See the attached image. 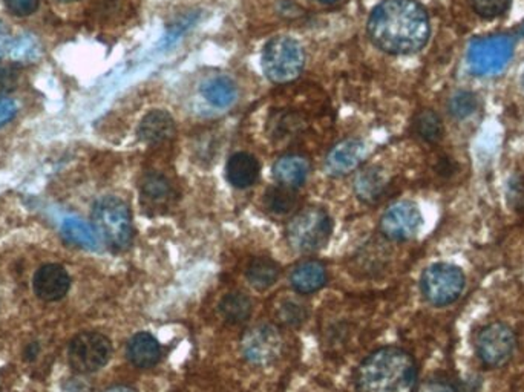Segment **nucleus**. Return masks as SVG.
Returning a JSON list of instances; mask_svg holds the SVG:
<instances>
[{"label": "nucleus", "mask_w": 524, "mask_h": 392, "mask_svg": "<svg viewBox=\"0 0 524 392\" xmlns=\"http://www.w3.org/2000/svg\"><path fill=\"white\" fill-rule=\"evenodd\" d=\"M372 44L388 54H412L430 37V19L416 0H383L368 20Z\"/></svg>", "instance_id": "nucleus-1"}, {"label": "nucleus", "mask_w": 524, "mask_h": 392, "mask_svg": "<svg viewBox=\"0 0 524 392\" xmlns=\"http://www.w3.org/2000/svg\"><path fill=\"white\" fill-rule=\"evenodd\" d=\"M416 387V360L397 347H385L370 354L356 373L358 392H414Z\"/></svg>", "instance_id": "nucleus-2"}, {"label": "nucleus", "mask_w": 524, "mask_h": 392, "mask_svg": "<svg viewBox=\"0 0 524 392\" xmlns=\"http://www.w3.org/2000/svg\"><path fill=\"white\" fill-rule=\"evenodd\" d=\"M93 220L98 236L114 250H126L133 244V215L122 200L115 196L98 200L94 206Z\"/></svg>", "instance_id": "nucleus-3"}, {"label": "nucleus", "mask_w": 524, "mask_h": 392, "mask_svg": "<svg viewBox=\"0 0 524 392\" xmlns=\"http://www.w3.org/2000/svg\"><path fill=\"white\" fill-rule=\"evenodd\" d=\"M333 231V220L319 207L299 211L287 227V240L298 253H314L323 249Z\"/></svg>", "instance_id": "nucleus-4"}, {"label": "nucleus", "mask_w": 524, "mask_h": 392, "mask_svg": "<svg viewBox=\"0 0 524 392\" xmlns=\"http://www.w3.org/2000/svg\"><path fill=\"white\" fill-rule=\"evenodd\" d=\"M305 64L304 49L298 40L278 35L262 49V69L274 83H289L298 79Z\"/></svg>", "instance_id": "nucleus-5"}, {"label": "nucleus", "mask_w": 524, "mask_h": 392, "mask_svg": "<svg viewBox=\"0 0 524 392\" xmlns=\"http://www.w3.org/2000/svg\"><path fill=\"white\" fill-rule=\"evenodd\" d=\"M420 289L430 304L445 307L460 298L465 289V275L456 265L434 264L423 271Z\"/></svg>", "instance_id": "nucleus-6"}, {"label": "nucleus", "mask_w": 524, "mask_h": 392, "mask_svg": "<svg viewBox=\"0 0 524 392\" xmlns=\"http://www.w3.org/2000/svg\"><path fill=\"white\" fill-rule=\"evenodd\" d=\"M113 345L104 334L84 331L69 343V365L75 373L93 374L109 362Z\"/></svg>", "instance_id": "nucleus-7"}, {"label": "nucleus", "mask_w": 524, "mask_h": 392, "mask_svg": "<svg viewBox=\"0 0 524 392\" xmlns=\"http://www.w3.org/2000/svg\"><path fill=\"white\" fill-rule=\"evenodd\" d=\"M512 54L514 40L509 35H490L470 44L468 62L477 75H495L505 68Z\"/></svg>", "instance_id": "nucleus-8"}, {"label": "nucleus", "mask_w": 524, "mask_h": 392, "mask_svg": "<svg viewBox=\"0 0 524 392\" xmlns=\"http://www.w3.org/2000/svg\"><path fill=\"white\" fill-rule=\"evenodd\" d=\"M514 329L509 325L495 322L481 329L477 338L476 349L483 365L489 368L501 367L514 353Z\"/></svg>", "instance_id": "nucleus-9"}, {"label": "nucleus", "mask_w": 524, "mask_h": 392, "mask_svg": "<svg viewBox=\"0 0 524 392\" xmlns=\"http://www.w3.org/2000/svg\"><path fill=\"white\" fill-rule=\"evenodd\" d=\"M241 351L247 362L265 367L280 358L282 336L272 325H258L244 334L241 340Z\"/></svg>", "instance_id": "nucleus-10"}, {"label": "nucleus", "mask_w": 524, "mask_h": 392, "mask_svg": "<svg viewBox=\"0 0 524 392\" xmlns=\"http://www.w3.org/2000/svg\"><path fill=\"white\" fill-rule=\"evenodd\" d=\"M420 211L414 202L400 201L390 207L381 220V231L391 240H408L419 233L421 227Z\"/></svg>", "instance_id": "nucleus-11"}, {"label": "nucleus", "mask_w": 524, "mask_h": 392, "mask_svg": "<svg viewBox=\"0 0 524 392\" xmlns=\"http://www.w3.org/2000/svg\"><path fill=\"white\" fill-rule=\"evenodd\" d=\"M35 293L44 302H55L66 296L71 287V278L64 267L59 264H46L35 271L33 279Z\"/></svg>", "instance_id": "nucleus-12"}, {"label": "nucleus", "mask_w": 524, "mask_h": 392, "mask_svg": "<svg viewBox=\"0 0 524 392\" xmlns=\"http://www.w3.org/2000/svg\"><path fill=\"white\" fill-rule=\"evenodd\" d=\"M365 155V146L359 140H345L330 151L325 160V171L331 177H343L353 172L362 162Z\"/></svg>", "instance_id": "nucleus-13"}, {"label": "nucleus", "mask_w": 524, "mask_h": 392, "mask_svg": "<svg viewBox=\"0 0 524 392\" xmlns=\"http://www.w3.org/2000/svg\"><path fill=\"white\" fill-rule=\"evenodd\" d=\"M142 201L149 211H164L171 206L175 191L171 181L158 172H149L140 181Z\"/></svg>", "instance_id": "nucleus-14"}, {"label": "nucleus", "mask_w": 524, "mask_h": 392, "mask_svg": "<svg viewBox=\"0 0 524 392\" xmlns=\"http://www.w3.org/2000/svg\"><path fill=\"white\" fill-rule=\"evenodd\" d=\"M175 122L166 111H151L138 126V138L147 144L167 142L175 135Z\"/></svg>", "instance_id": "nucleus-15"}, {"label": "nucleus", "mask_w": 524, "mask_h": 392, "mask_svg": "<svg viewBox=\"0 0 524 392\" xmlns=\"http://www.w3.org/2000/svg\"><path fill=\"white\" fill-rule=\"evenodd\" d=\"M260 162L252 153L238 152L227 162L226 177L236 189L253 186L260 178Z\"/></svg>", "instance_id": "nucleus-16"}, {"label": "nucleus", "mask_w": 524, "mask_h": 392, "mask_svg": "<svg viewBox=\"0 0 524 392\" xmlns=\"http://www.w3.org/2000/svg\"><path fill=\"white\" fill-rule=\"evenodd\" d=\"M310 175V162L301 155H285L274 162L273 177L281 186L298 189Z\"/></svg>", "instance_id": "nucleus-17"}, {"label": "nucleus", "mask_w": 524, "mask_h": 392, "mask_svg": "<svg viewBox=\"0 0 524 392\" xmlns=\"http://www.w3.org/2000/svg\"><path fill=\"white\" fill-rule=\"evenodd\" d=\"M128 358L133 367L142 369L155 367L162 358V347L153 334H135L128 343Z\"/></svg>", "instance_id": "nucleus-18"}, {"label": "nucleus", "mask_w": 524, "mask_h": 392, "mask_svg": "<svg viewBox=\"0 0 524 392\" xmlns=\"http://www.w3.org/2000/svg\"><path fill=\"white\" fill-rule=\"evenodd\" d=\"M290 282L298 293H316L327 284V270L319 260H305L293 270Z\"/></svg>", "instance_id": "nucleus-19"}, {"label": "nucleus", "mask_w": 524, "mask_h": 392, "mask_svg": "<svg viewBox=\"0 0 524 392\" xmlns=\"http://www.w3.org/2000/svg\"><path fill=\"white\" fill-rule=\"evenodd\" d=\"M202 95L215 108H229L235 103L238 88L231 77L215 75L202 84Z\"/></svg>", "instance_id": "nucleus-20"}, {"label": "nucleus", "mask_w": 524, "mask_h": 392, "mask_svg": "<svg viewBox=\"0 0 524 392\" xmlns=\"http://www.w3.org/2000/svg\"><path fill=\"white\" fill-rule=\"evenodd\" d=\"M62 236L69 244L77 245L84 250H98L100 236L94 227L80 218H66L62 222Z\"/></svg>", "instance_id": "nucleus-21"}, {"label": "nucleus", "mask_w": 524, "mask_h": 392, "mask_svg": "<svg viewBox=\"0 0 524 392\" xmlns=\"http://www.w3.org/2000/svg\"><path fill=\"white\" fill-rule=\"evenodd\" d=\"M387 186V178L382 169L368 167L359 173L354 181V191L359 200L365 202L378 201Z\"/></svg>", "instance_id": "nucleus-22"}, {"label": "nucleus", "mask_w": 524, "mask_h": 392, "mask_svg": "<svg viewBox=\"0 0 524 392\" xmlns=\"http://www.w3.org/2000/svg\"><path fill=\"white\" fill-rule=\"evenodd\" d=\"M280 265L269 258H255L247 267L245 276L253 289L265 291L280 279Z\"/></svg>", "instance_id": "nucleus-23"}, {"label": "nucleus", "mask_w": 524, "mask_h": 392, "mask_svg": "<svg viewBox=\"0 0 524 392\" xmlns=\"http://www.w3.org/2000/svg\"><path fill=\"white\" fill-rule=\"evenodd\" d=\"M252 300L244 293H229L221 299L220 313L229 324H245L251 318Z\"/></svg>", "instance_id": "nucleus-24"}, {"label": "nucleus", "mask_w": 524, "mask_h": 392, "mask_svg": "<svg viewBox=\"0 0 524 392\" xmlns=\"http://www.w3.org/2000/svg\"><path fill=\"white\" fill-rule=\"evenodd\" d=\"M298 204L294 189L285 186L272 187L264 196V206L274 215H287Z\"/></svg>", "instance_id": "nucleus-25"}, {"label": "nucleus", "mask_w": 524, "mask_h": 392, "mask_svg": "<svg viewBox=\"0 0 524 392\" xmlns=\"http://www.w3.org/2000/svg\"><path fill=\"white\" fill-rule=\"evenodd\" d=\"M414 126H416L417 135L427 142H437L440 140L441 133H443L440 118L437 117V113L432 111H423L419 113Z\"/></svg>", "instance_id": "nucleus-26"}, {"label": "nucleus", "mask_w": 524, "mask_h": 392, "mask_svg": "<svg viewBox=\"0 0 524 392\" xmlns=\"http://www.w3.org/2000/svg\"><path fill=\"white\" fill-rule=\"evenodd\" d=\"M477 15L485 19H494L503 15L510 5V0H470Z\"/></svg>", "instance_id": "nucleus-27"}, {"label": "nucleus", "mask_w": 524, "mask_h": 392, "mask_svg": "<svg viewBox=\"0 0 524 392\" xmlns=\"http://www.w3.org/2000/svg\"><path fill=\"white\" fill-rule=\"evenodd\" d=\"M10 54H13L15 59L30 60L33 57H37V48H35V40L28 39V37H22V39L11 42Z\"/></svg>", "instance_id": "nucleus-28"}, {"label": "nucleus", "mask_w": 524, "mask_h": 392, "mask_svg": "<svg viewBox=\"0 0 524 392\" xmlns=\"http://www.w3.org/2000/svg\"><path fill=\"white\" fill-rule=\"evenodd\" d=\"M450 109H451V113H454L457 117H466V115L474 113L476 98L468 93H459V95L452 98Z\"/></svg>", "instance_id": "nucleus-29"}, {"label": "nucleus", "mask_w": 524, "mask_h": 392, "mask_svg": "<svg viewBox=\"0 0 524 392\" xmlns=\"http://www.w3.org/2000/svg\"><path fill=\"white\" fill-rule=\"evenodd\" d=\"M4 2L8 11H11V15L17 17L31 15L39 8V0H4Z\"/></svg>", "instance_id": "nucleus-30"}, {"label": "nucleus", "mask_w": 524, "mask_h": 392, "mask_svg": "<svg viewBox=\"0 0 524 392\" xmlns=\"http://www.w3.org/2000/svg\"><path fill=\"white\" fill-rule=\"evenodd\" d=\"M280 316L285 324H299L305 318V309L302 305H298L296 302H287L281 307Z\"/></svg>", "instance_id": "nucleus-31"}, {"label": "nucleus", "mask_w": 524, "mask_h": 392, "mask_svg": "<svg viewBox=\"0 0 524 392\" xmlns=\"http://www.w3.org/2000/svg\"><path fill=\"white\" fill-rule=\"evenodd\" d=\"M17 113V103L6 95H0V128L13 122Z\"/></svg>", "instance_id": "nucleus-32"}, {"label": "nucleus", "mask_w": 524, "mask_h": 392, "mask_svg": "<svg viewBox=\"0 0 524 392\" xmlns=\"http://www.w3.org/2000/svg\"><path fill=\"white\" fill-rule=\"evenodd\" d=\"M62 392H94L93 387L82 378H69L62 387Z\"/></svg>", "instance_id": "nucleus-33"}, {"label": "nucleus", "mask_w": 524, "mask_h": 392, "mask_svg": "<svg viewBox=\"0 0 524 392\" xmlns=\"http://www.w3.org/2000/svg\"><path fill=\"white\" fill-rule=\"evenodd\" d=\"M11 37L5 24L0 22V59L10 51Z\"/></svg>", "instance_id": "nucleus-34"}, {"label": "nucleus", "mask_w": 524, "mask_h": 392, "mask_svg": "<svg viewBox=\"0 0 524 392\" xmlns=\"http://www.w3.org/2000/svg\"><path fill=\"white\" fill-rule=\"evenodd\" d=\"M11 84H13L11 73H6L4 69H0V93H4L6 89H10ZM0 95H2V93H0Z\"/></svg>", "instance_id": "nucleus-35"}, {"label": "nucleus", "mask_w": 524, "mask_h": 392, "mask_svg": "<svg viewBox=\"0 0 524 392\" xmlns=\"http://www.w3.org/2000/svg\"><path fill=\"white\" fill-rule=\"evenodd\" d=\"M104 392H135L133 387H113L106 389Z\"/></svg>", "instance_id": "nucleus-36"}, {"label": "nucleus", "mask_w": 524, "mask_h": 392, "mask_svg": "<svg viewBox=\"0 0 524 392\" xmlns=\"http://www.w3.org/2000/svg\"><path fill=\"white\" fill-rule=\"evenodd\" d=\"M319 2H322V4H338L341 0H319Z\"/></svg>", "instance_id": "nucleus-37"}, {"label": "nucleus", "mask_w": 524, "mask_h": 392, "mask_svg": "<svg viewBox=\"0 0 524 392\" xmlns=\"http://www.w3.org/2000/svg\"><path fill=\"white\" fill-rule=\"evenodd\" d=\"M57 2H62V4H68V2H74V0H57Z\"/></svg>", "instance_id": "nucleus-38"}]
</instances>
